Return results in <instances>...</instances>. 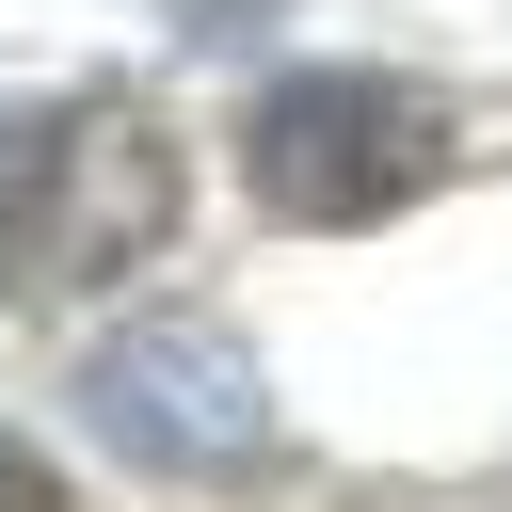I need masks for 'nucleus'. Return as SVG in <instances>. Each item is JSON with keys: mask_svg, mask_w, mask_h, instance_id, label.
Instances as JSON below:
<instances>
[{"mask_svg": "<svg viewBox=\"0 0 512 512\" xmlns=\"http://www.w3.org/2000/svg\"><path fill=\"white\" fill-rule=\"evenodd\" d=\"M448 160H464L448 96L432 80H384V64H304V80H272L240 112V192L272 224H384Z\"/></svg>", "mask_w": 512, "mask_h": 512, "instance_id": "f03ea898", "label": "nucleus"}, {"mask_svg": "<svg viewBox=\"0 0 512 512\" xmlns=\"http://www.w3.org/2000/svg\"><path fill=\"white\" fill-rule=\"evenodd\" d=\"M80 416H96V448H128L160 480H224V464L272 448V384H256V352L224 320H128V336H96L80 352Z\"/></svg>", "mask_w": 512, "mask_h": 512, "instance_id": "7ed1b4c3", "label": "nucleus"}, {"mask_svg": "<svg viewBox=\"0 0 512 512\" xmlns=\"http://www.w3.org/2000/svg\"><path fill=\"white\" fill-rule=\"evenodd\" d=\"M176 240V128L144 96H32L0 128V288L64 304Z\"/></svg>", "mask_w": 512, "mask_h": 512, "instance_id": "f257e3e1", "label": "nucleus"}, {"mask_svg": "<svg viewBox=\"0 0 512 512\" xmlns=\"http://www.w3.org/2000/svg\"><path fill=\"white\" fill-rule=\"evenodd\" d=\"M0 512H64V480H48V448L0 416Z\"/></svg>", "mask_w": 512, "mask_h": 512, "instance_id": "20e7f679", "label": "nucleus"}]
</instances>
